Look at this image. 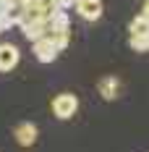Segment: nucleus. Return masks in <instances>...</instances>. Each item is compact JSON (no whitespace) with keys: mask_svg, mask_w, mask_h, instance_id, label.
<instances>
[{"mask_svg":"<svg viewBox=\"0 0 149 152\" xmlns=\"http://www.w3.org/2000/svg\"><path fill=\"white\" fill-rule=\"evenodd\" d=\"M11 26H13V24H11V18H8L5 13H0V34H3V31H8Z\"/></svg>","mask_w":149,"mask_h":152,"instance_id":"13","label":"nucleus"},{"mask_svg":"<svg viewBox=\"0 0 149 152\" xmlns=\"http://www.w3.org/2000/svg\"><path fill=\"white\" fill-rule=\"evenodd\" d=\"M21 61V53H18V47L11 45V42H3L0 45V74H8V71H13L16 66Z\"/></svg>","mask_w":149,"mask_h":152,"instance_id":"3","label":"nucleus"},{"mask_svg":"<svg viewBox=\"0 0 149 152\" xmlns=\"http://www.w3.org/2000/svg\"><path fill=\"white\" fill-rule=\"evenodd\" d=\"M73 8L84 21H97L102 16V0H76Z\"/></svg>","mask_w":149,"mask_h":152,"instance_id":"6","label":"nucleus"},{"mask_svg":"<svg viewBox=\"0 0 149 152\" xmlns=\"http://www.w3.org/2000/svg\"><path fill=\"white\" fill-rule=\"evenodd\" d=\"M128 47L136 53H149V34H139V37H128Z\"/></svg>","mask_w":149,"mask_h":152,"instance_id":"11","label":"nucleus"},{"mask_svg":"<svg viewBox=\"0 0 149 152\" xmlns=\"http://www.w3.org/2000/svg\"><path fill=\"white\" fill-rule=\"evenodd\" d=\"M47 37H50V42L60 50H65V47L71 45V29H63V31H47Z\"/></svg>","mask_w":149,"mask_h":152,"instance_id":"10","label":"nucleus"},{"mask_svg":"<svg viewBox=\"0 0 149 152\" xmlns=\"http://www.w3.org/2000/svg\"><path fill=\"white\" fill-rule=\"evenodd\" d=\"M31 50H34V58L39 63H52L55 58H58V47L50 42V37H39V39H34L31 42Z\"/></svg>","mask_w":149,"mask_h":152,"instance_id":"2","label":"nucleus"},{"mask_svg":"<svg viewBox=\"0 0 149 152\" xmlns=\"http://www.w3.org/2000/svg\"><path fill=\"white\" fill-rule=\"evenodd\" d=\"M128 31H131V37H139V34H149V16L147 13H139L128 24Z\"/></svg>","mask_w":149,"mask_h":152,"instance_id":"9","label":"nucleus"},{"mask_svg":"<svg viewBox=\"0 0 149 152\" xmlns=\"http://www.w3.org/2000/svg\"><path fill=\"white\" fill-rule=\"evenodd\" d=\"M37 137H39V129H37L31 121H24V123H18V126L13 129V139L21 144V147H31V144L37 142Z\"/></svg>","mask_w":149,"mask_h":152,"instance_id":"5","label":"nucleus"},{"mask_svg":"<svg viewBox=\"0 0 149 152\" xmlns=\"http://www.w3.org/2000/svg\"><path fill=\"white\" fill-rule=\"evenodd\" d=\"M52 3H55V8H58V11H68V8H73L76 0H52Z\"/></svg>","mask_w":149,"mask_h":152,"instance_id":"12","label":"nucleus"},{"mask_svg":"<svg viewBox=\"0 0 149 152\" xmlns=\"http://www.w3.org/2000/svg\"><path fill=\"white\" fill-rule=\"evenodd\" d=\"M18 26H21L24 37H26L29 42H34V39H39V37L47 34V21H42V18H21Z\"/></svg>","mask_w":149,"mask_h":152,"instance_id":"4","label":"nucleus"},{"mask_svg":"<svg viewBox=\"0 0 149 152\" xmlns=\"http://www.w3.org/2000/svg\"><path fill=\"white\" fill-rule=\"evenodd\" d=\"M63 29H71L68 11H55V13L47 18V31H63Z\"/></svg>","mask_w":149,"mask_h":152,"instance_id":"8","label":"nucleus"},{"mask_svg":"<svg viewBox=\"0 0 149 152\" xmlns=\"http://www.w3.org/2000/svg\"><path fill=\"white\" fill-rule=\"evenodd\" d=\"M52 115L60 118V121H68V118H73L76 110H78V97H76L73 92H60L52 97Z\"/></svg>","mask_w":149,"mask_h":152,"instance_id":"1","label":"nucleus"},{"mask_svg":"<svg viewBox=\"0 0 149 152\" xmlns=\"http://www.w3.org/2000/svg\"><path fill=\"white\" fill-rule=\"evenodd\" d=\"M144 13L149 16V0H144Z\"/></svg>","mask_w":149,"mask_h":152,"instance_id":"14","label":"nucleus"},{"mask_svg":"<svg viewBox=\"0 0 149 152\" xmlns=\"http://www.w3.org/2000/svg\"><path fill=\"white\" fill-rule=\"evenodd\" d=\"M97 92H100V97H102V100L113 102V100L118 97V92H120V81L115 79V76H102V79H100V84H97Z\"/></svg>","mask_w":149,"mask_h":152,"instance_id":"7","label":"nucleus"}]
</instances>
